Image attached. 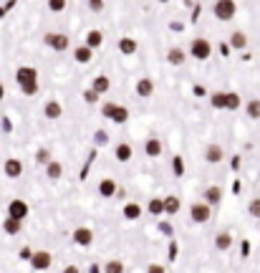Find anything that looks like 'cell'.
<instances>
[{
	"label": "cell",
	"mask_w": 260,
	"mask_h": 273,
	"mask_svg": "<svg viewBox=\"0 0 260 273\" xmlns=\"http://www.w3.org/2000/svg\"><path fill=\"white\" fill-rule=\"evenodd\" d=\"M3 99H5V86L0 84V101H3Z\"/></svg>",
	"instance_id": "b9f144b4"
},
{
	"label": "cell",
	"mask_w": 260,
	"mask_h": 273,
	"mask_svg": "<svg viewBox=\"0 0 260 273\" xmlns=\"http://www.w3.org/2000/svg\"><path fill=\"white\" fill-rule=\"evenodd\" d=\"M117 182H114L111 177H104V180H101L99 182V195L101 197H114V195H117Z\"/></svg>",
	"instance_id": "5bb4252c"
},
{
	"label": "cell",
	"mask_w": 260,
	"mask_h": 273,
	"mask_svg": "<svg viewBox=\"0 0 260 273\" xmlns=\"http://www.w3.org/2000/svg\"><path fill=\"white\" fill-rule=\"evenodd\" d=\"M74 243L81 246V248L91 246V243H94V230H91V228H76V230H74Z\"/></svg>",
	"instance_id": "9c48e42d"
},
{
	"label": "cell",
	"mask_w": 260,
	"mask_h": 273,
	"mask_svg": "<svg viewBox=\"0 0 260 273\" xmlns=\"http://www.w3.org/2000/svg\"><path fill=\"white\" fill-rule=\"evenodd\" d=\"M210 215H212V210H210L207 203H192V207H190V218H192V223H207Z\"/></svg>",
	"instance_id": "52a82bcc"
},
{
	"label": "cell",
	"mask_w": 260,
	"mask_h": 273,
	"mask_svg": "<svg viewBox=\"0 0 260 273\" xmlns=\"http://www.w3.org/2000/svg\"><path fill=\"white\" fill-rule=\"evenodd\" d=\"M139 215H141V207L137 203H126L124 205V218L126 220H139Z\"/></svg>",
	"instance_id": "4316f807"
},
{
	"label": "cell",
	"mask_w": 260,
	"mask_h": 273,
	"mask_svg": "<svg viewBox=\"0 0 260 273\" xmlns=\"http://www.w3.org/2000/svg\"><path fill=\"white\" fill-rule=\"evenodd\" d=\"M48 10L63 13V10H66V0H48Z\"/></svg>",
	"instance_id": "d6a6232c"
},
{
	"label": "cell",
	"mask_w": 260,
	"mask_h": 273,
	"mask_svg": "<svg viewBox=\"0 0 260 273\" xmlns=\"http://www.w3.org/2000/svg\"><path fill=\"white\" fill-rule=\"evenodd\" d=\"M114 157H117L119 162H129V159L134 157L132 144H117V149H114Z\"/></svg>",
	"instance_id": "44dd1931"
},
{
	"label": "cell",
	"mask_w": 260,
	"mask_h": 273,
	"mask_svg": "<svg viewBox=\"0 0 260 273\" xmlns=\"http://www.w3.org/2000/svg\"><path fill=\"white\" fill-rule=\"evenodd\" d=\"M152 94H154V81L147 79V76H144V79H139V81H137V96H139V99H149Z\"/></svg>",
	"instance_id": "4fadbf2b"
},
{
	"label": "cell",
	"mask_w": 260,
	"mask_h": 273,
	"mask_svg": "<svg viewBox=\"0 0 260 273\" xmlns=\"http://www.w3.org/2000/svg\"><path fill=\"white\" fill-rule=\"evenodd\" d=\"M83 99L89 101V104H96V101H99V94H96L94 89H89V91H86V94H83Z\"/></svg>",
	"instance_id": "8d00e7d4"
},
{
	"label": "cell",
	"mask_w": 260,
	"mask_h": 273,
	"mask_svg": "<svg viewBox=\"0 0 260 273\" xmlns=\"http://www.w3.org/2000/svg\"><path fill=\"white\" fill-rule=\"evenodd\" d=\"M53 266V255L48 250H36L31 255V268L33 271H48Z\"/></svg>",
	"instance_id": "8992f818"
},
{
	"label": "cell",
	"mask_w": 260,
	"mask_h": 273,
	"mask_svg": "<svg viewBox=\"0 0 260 273\" xmlns=\"http://www.w3.org/2000/svg\"><path fill=\"white\" fill-rule=\"evenodd\" d=\"M106 271H109V273H121V271H124V263H121V261H109V263H106Z\"/></svg>",
	"instance_id": "e575fe53"
},
{
	"label": "cell",
	"mask_w": 260,
	"mask_h": 273,
	"mask_svg": "<svg viewBox=\"0 0 260 273\" xmlns=\"http://www.w3.org/2000/svg\"><path fill=\"white\" fill-rule=\"evenodd\" d=\"M3 172H5V177H10V180H18V177L23 175V162H20V159H16V157L5 159Z\"/></svg>",
	"instance_id": "ba28073f"
},
{
	"label": "cell",
	"mask_w": 260,
	"mask_h": 273,
	"mask_svg": "<svg viewBox=\"0 0 260 273\" xmlns=\"http://www.w3.org/2000/svg\"><path fill=\"white\" fill-rule=\"evenodd\" d=\"M16 81L25 96H36L38 94V71L33 66H20L16 71Z\"/></svg>",
	"instance_id": "6da1fadb"
},
{
	"label": "cell",
	"mask_w": 260,
	"mask_h": 273,
	"mask_svg": "<svg viewBox=\"0 0 260 273\" xmlns=\"http://www.w3.org/2000/svg\"><path fill=\"white\" fill-rule=\"evenodd\" d=\"M248 210H250V215H253L255 220H260V197H255V200H250Z\"/></svg>",
	"instance_id": "836d02e7"
},
{
	"label": "cell",
	"mask_w": 260,
	"mask_h": 273,
	"mask_svg": "<svg viewBox=\"0 0 260 273\" xmlns=\"http://www.w3.org/2000/svg\"><path fill=\"white\" fill-rule=\"evenodd\" d=\"M104 43V33H101V30H89V33H86V46H89V48H99V46Z\"/></svg>",
	"instance_id": "484cf974"
},
{
	"label": "cell",
	"mask_w": 260,
	"mask_h": 273,
	"mask_svg": "<svg viewBox=\"0 0 260 273\" xmlns=\"http://www.w3.org/2000/svg\"><path fill=\"white\" fill-rule=\"evenodd\" d=\"M46 175H48V180H61L63 177V164L59 159H48L46 162Z\"/></svg>",
	"instance_id": "9a60e30c"
},
{
	"label": "cell",
	"mask_w": 260,
	"mask_h": 273,
	"mask_svg": "<svg viewBox=\"0 0 260 273\" xmlns=\"http://www.w3.org/2000/svg\"><path fill=\"white\" fill-rule=\"evenodd\" d=\"M230 46H233L235 51H245L248 48V36H245L242 30H235V33L230 36Z\"/></svg>",
	"instance_id": "ffe728a7"
},
{
	"label": "cell",
	"mask_w": 260,
	"mask_h": 273,
	"mask_svg": "<svg viewBox=\"0 0 260 273\" xmlns=\"http://www.w3.org/2000/svg\"><path fill=\"white\" fill-rule=\"evenodd\" d=\"M212 13H215V18L227 23V21H233L235 18V13H238V3L235 0H218V3L212 5Z\"/></svg>",
	"instance_id": "3957f363"
},
{
	"label": "cell",
	"mask_w": 260,
	"mask_h": 273,
	"mask_svg": "<svg viewBox=\"0 0 260 273\" xmlns=\"http://www.w3.org/2000/svg\"><path fill=\"white\" fill-rule=\"evenodd\" d=\"M149 271H152V273H162L164 268H162V266H149Z\"/></svg>",
	"instance_id": "60d3db41"
},
{
	"label": "cell",
	"mask_w": 260,
	"mask_h": 273,
	"mask_svg": "<svg viewBox=\"0 0 260 273\" xmlns=\"http://www.w3.org/2000/svg\"><path fill=\"white\" fill-rule=\"evenodd\" d=\"M101 114H104L106 119H111L114 124H126L129 121V109L121 104H114V101H106L104 106H101Z\"/></svg>",
	"instance_id": "7a4b0ae2"
},
{
	"label": "cell",
	"mask_w": 260,
	"mask_h": 273,
	"mask_svg": "<svg viewBox=\"0 0 260 273\" xmlns=\"http://www.w3.org/2000/svg\"><path fill=\"white\" fill-rule=\"evenodd\" d=\"M210 104L215 106V109H225V94H222V91L212 94V96H210Z\"/></svg>",
	"instance_id": "1f68e13d"
},
{
	"label": "cell",
	"mask_w": 260,
	"mask_h": 273,
	"mask_svg": "<svg viewBox=\"0 0 260 273\" xmlns=\"http://www.w3.org/2000/svg\"><path fill=\"white\" fill-rule=\"evenodd\" d=\"M245 112H248L250 119H260V99H250L248 106H245Z\"/></svg>",
	"instance_id": "4dcf8cb0"
},
{
	"label": "cell",
	"mask_w": 260,
	"mask_h": 273,
	"mask_svg": "<svg viewBox=\"0 0 260 273\" xmlns=\"http://www.w3.org/2000/svg\"><path fill=\"white\" fill-rule=\"evenodd\" d=\"M43 43H46L48 48L59 51V53H61V51H66L68 46H71V41H68V36H66V33H53V30L43 36Z\"/></svg>",
	"instance_id": "5b68a950"
},
{
	"label": "cell",
	"mask_w": 260,
	"mask_h": 273,
	"mask_svg": "<svg viewBox=\"0 0 260 273\" xmlns=\"http://www.w3.org/2000/svg\"><path fill=\"white\" fill-rule=\"evenodd\" d=\"M74 58L79 61V64H89V61L94 58V48H89V46H79V48H74Z\"/></svg>",
	"instance_id": "ac0fdd59"
},
{
	"label": "cell",
	"mask_w": 260,
	"mask_h": 273,
	"mask_svg": "<svg viewBox=\"0 0 260 273\" xmlns=\"http://www.w3.org/2000/svg\"><path fill=\"white\" fill-rule=\"evenodd\" d=\"M220 200H222V187L212 185V187L205 190V203H207V205H218Z\"/></svg>",
	"instance_id": "603a6c76"
},
{
	"label": "cell",
	"mask_w": 260,
	"mask_h": 273,
	"mask_svg": "<svg viewBox=\"0 0 260 273\" xmlns=\"http://www.w3.org/2000/svg\"><path fill=\"white\" fill-rule=\"evenodd\" d=\"M160 3H169V0H160Z\"/></svg>",
	"instance_id": "7bdbcfd3"
},
{
	"label": "cell",
	"mask_w": 260,
	"mask_h": 273,
	"mask_svg": "<svg viewBox=\"0 0 260 273\" xmlns=\"http://www.w3.org/2000/svg\"><path fill=\"white\" fill-rule=\"evenodd\" d=\"M222 159H225V149H222L220 144H207V149H205V162L218 164V162H222Z\"/></svg>",
	"instance_id": "30bf717a"
},
{
	"label": "cell",
	"mask_w": 260,
	"mask_h": 273,
	"mask_svg": "<svg viewBox=\"0 0 260 273\" xmlns=\"http://www.w3.org/2000/svg\"><path fill=\"white\" fill-rule=\"evenodd\" d=\"M162 200H164V212H167V215H177V212H180V207H182L180 197L169 195V197H162Z\"/></svg>",
	"instance_id": "cb8c5ba5"
},
{
	"label": "cell",
	"mask_w": 260,
	"mask_h": 273,
	"mask_svg": "<svg viewBox=\"0 0 260 273\" xmlns=\"http://www.w3.org/2000/svg\"><path fill=\"white\" fill-rule=\"evenodd\" d=\"M96 142L99 144H106V132H96Z\"/></svg>",
	"instance_id": "ab89813d"
},
{
	"label": "cell",
	"mask_w": 260,
	"mask_h": 273,
	"mask_svg": "<svg viewBox=\"0 0 260 273\" xmlns=\"http://www.w3.org/2000/svg\"><path fill=\"white\" fill-rule=\"evenodd\" d=\"M215 246H218V250H227L230 246H233V235H230V233H220L218 238H215Z\"/></svg>",
	"instance_id": "83f0119b"
},
{
	"label": "cell",
	"mask_w": 260,
	"mask_h": 273,
	"mask_svg": "<svg viewBox=\"0 0 260 273\" xmlns=\"http://www.w3.org/2000/svg\"><path fill=\"white\" fill-rule=\"evenodd\" d=\"M43 114H46V119H61L63 116V106L53 99V101H48L46 106H43Z\"/></svg>",
	"instance_id": "2e32d148"
},
{
	"label": "cell",
	"mask_w": 260,
	"mask_h": 273,
	"mask_svg": "<svg viewBox=\"0 0 260 273\" xmlns=\"http://www.w3.org/2000/svg\"><path fill=\"white\" fill-rule=\"evenodd\" d=\"M190 53H192V58H197V61H207V58L212 56V46H210L207 38H192Z\"/></svg>",
	"instance_id": "277c9868"
},
{
	"label": "cell",
	"mask_w": 260,
	"mask_h": 273,
	"mask_svg": "<svg viewBox=\"0 0 260 273\" xmlns=\"http://www.w3.org/2000/svg\"><path fill=\"white\" fill-rule=\"evenodd\" d=\"M167 61H169L172 66H182L184 61H187V53H184L182 48H177V46H175V48H169V51H167Z\"/></svg>",
	"instance_id": "d6986e66"
},
{
	"label": "cell",
	"mask_w": 260,
	"mask_h": 273,
	"mask_svg": "<svg viewBox=\"0 0 260 273\" xmlns=\"http://www.w3.org/2000/svg\"><path fill=\"white\" fill-rule=\"evenodd\" d=\"M162 149H164V144H162V139H157V136H149V139L144 142V152H147V157H152V159L160 157Z\"/></svg>",
	"instance_id": "8fae6325"
},
{
	"label": "cell",
	"mask_w": 260,
	"mask_h": 273,
	"mask_svg": "<svg viewBox=\"0 0 260 273\" xmlns=\"http://www.w3.org/2000/svg\"><path fill=\"white\" fill-rule=\"evenodd\" d=\"M20 228H23V220H18V218H10V215H8V220H3V230H5L8 235H18Z\"/></svg>",
	"instance_id": "d4e9b609"
},
{
	"label": "cell",
	"mask_w": 260,
	"mask_h": 273,
	"mask_svg": "<svg viewBox=\"0 0 260 273\" xmlns=\"http://www.w3.org/2000/svg\"><path fill=\"white\" fill-rule=\"evenodd\" d=\"M147 210L152 212V215H162V212H164V200H162V197H154V200H149Z\"/></svg>",
	"instance_id": "f546056e"
},
{
	"label": "cell",
	"mask_w": 260,
	"mask_h": 273,
	"mask_svg": "<svg viewBox=\"0 0 260 273\" xmlns=\"http://www.w3.org/2000/svg\"><path fill=\"white\" fill-rule=\"evenodd\" d=\"M172 170H175L177 175H182V170H184V167H182V157H175V162H172Z\"/></svg>",
	"instance_id": "74e56055"
},
{
	"label": "cell",
	"mask_w": 260,
	"mask_h": 273,
	"mask_svg": "<svg viewBox=\"0 0 260 273\" xmlns=\"http://www.w3.org/2000/svg\"><path fill=\"white\" fill-rule=\"evenodd\" d=\"M48 159H51V155H48L46 149H40V152H38V162H40V164H46Z\"/></svg>",
	"instance_id": "f35d334b"
},
{
	"label": "cell",
	"mask_w": 260,
	"mask_h": 273,
	"mask_svg": "<svg viewBox=\"0 0 260 273\" xmlns=\"http://www.w3.org/2000/svg\"><path fill=\"white\" fill-rule=\"evenodd\" d=\"M119 51H121L124 56H134V53L139 51V43H137L134 38H121V41H119Z\"/></svg>",
	"instance_id": "7402d4cb"
},
{
	"label": "cell",
	"mask_w": 260,
	"mask_h": 273,
	"mask_svg": "<svg viewBox=\"0 0 260 273\" xmlns=\"http://www.w3.org/2000/svg\"><path fill=\"white\" fill-rule=\"evenodd\" d=\"M8 215H10V218H18V220H25V218H28V205H25L23 200H10Z\"/></svg>",
	"instance_id": "7c38bea8"
},
{
	"label": "cell",
	"mask_w": 260,
	"mask_h": 273,
	"mask_svg": "<svg viewBox=\"0 0 260 273\" xmlns=\"http://www.w3.org/2000/svg\"><path fill=\"white\" fill-rule=\"evenodd\" d=\"M86 3H89V10H94V13L104 10V0H86Z\"/></svg>",
	"instance_id": "d590c367"
},
{
	"label": "cell",
	"mask_w": 260,
	"mask_h": 273,
	"mask_svg": "<svg viewBox=\"0 0 260 273\" xmlns=\"http://www.w3.org/2000/svg\"><path fill=\"white\" fill-rule=\"evenodd\" d=\"M240 104H242L240 94H225V109L235 112V109H240Z\"/></svg>",
	"instance_id": "f1b7e54d"
},
{
	"label": "cell",
	"mask_w": 260,
	"mask_h": 273,
	"mask_svg": "<svg viewBox=\"0 0 260 273\" xmlns=\"http://www.w3.org/2000/svg\"><path fill=\"white\" fill-rule=\"evenodd\" d=\"M91 89L96 91L99 96H101V94H106V91L111 89V79H109V76H104V73H101V76H96V79H94Z\"/></svg>",
	"instance_id": "e0dca14e"
}]
</instances>
